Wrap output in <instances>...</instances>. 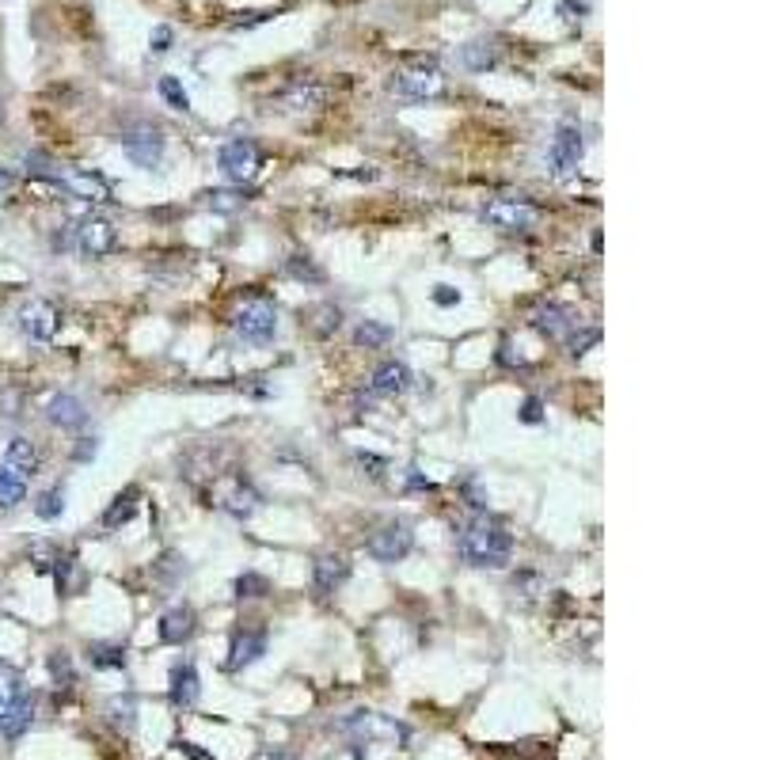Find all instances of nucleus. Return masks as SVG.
<instances>
[{
	"label": "nucleus",
	"instance_id": "4c0bfd02",
	"mask_svg": "<svg viewBox=\"0 0 760 760\" xmlns=\"http://www.w3.org/2000/svg\"><path fill=\"white\" fill-rule=\"evenodd\" d=\"M50 669H54L57 681H65V688L73 684V665H69V654H65V650H57L54 658H50Z\"/></svg>",
	"mask_w": 760,
	"mask_h": 760
},
{
	"label": "nucleus",
	"instance_id": "20e7f679",
	"mask_svg": "<svg viewBox=\"0 0 760 760\" xmlns=\"http://www.w3.org/2000/svg\"><path fill=\"white\" fill-rule=\"evenodd\" d=\"M122 152L130 156L137 168H156L160 156H164V130L152 126V122H133L122 130Z\"/></svg>",
	"mask_w": 760,
	"mask_h": 760
},
{
	"label": "nucleus",
	"instance_id": "9b49d317",
	"mask_svg": "<svg viewBox=\"0 0 760 760\" xmlns=\"http://www.w3.org/2000/svg\"><path fill=\"white\" fill-rule=\"evenodd\" d=\"M57 187L69 190V194H73V198H80V202H107V198H111V183H107V179H103L99 171H92V168L61 171Z\"/></svg>",
	"mask_w": 760,
	"mask_h": 760
},
{
	"label": "nucleus",
	"instance_id": "1a4fd4ad",
	"mask_svg": "<svg viewBox=\"0 0 760 760\" xmlns=\"http://www.w3.org/2000/svg\"><path fill=\"white\" fill-rule=\"evenodd\" d=\"M114 247H118V232L107 217H84L80 228H76V251L84 255V259H103V255H111Z\"/></svg>",
	"mask_w": 760,
	"mask_h": 760
},
{
	"label": "nucleus",
	"instance_id": "c9c22d12",
	"mask_svg": "<svg viewBox=\"0 0 760 760\" xmlns=\"http://www.w3.org/2000/svg\"><path fill=\"white\" fill-rule=\"evenodd\" d=\"M589 12L586 0H559V16L567 19V23H582Z\"/></svg>",
	"mask_w": 760,
	"mask_h": 760
},
{
	"label": "nucleus",
	"instance_id": "58836bf2",
	"mask_svg": "<svg viewBox=\"0 0 760 760\" xmlns=\"http://www.w3.org/2000/svg\"><path fill=\"white\" fill-rule=\"evenodd\" d=\"M593 342H601V331H597V327H589V331H582V335H574V339H570V354L582 358L586 346H593Z\"/></svg>",
	"mask_w": 760,
	"mask_h": 760
},
{
	"label": "nucleus",
	"instance_id": "a878e982",
	"mask_svg": "<svg viewBox=\"0 0 760 760\" xmlns=\"http://www.w3.org/2000/svg\"><path fill=\"white\" fill-rule=\"evenodd\" d=\"M137 498H141V491L137 487H126V491L118 494L111 502V510L103 513V529L111 532V529H118V525H126L133 517V510H137Z\"/></svg>",
	"mask_w": 760,
	"mask_h": 760
},
{
	"label": "nucleus",
	"instance_id": "0eeeda50",
	"mask_svg": "<svg viewBox=\"0 0 760 760\" xmlns=\"http://www.w3.org/2000/svg\"><path fill=\"white\" fill-rule=\"evenodd\" d=\"M483 221L491 228H502V232H529L540 221V213L525 198H491L483 206Z\"/></svg>",
	"mask_w": 760,
	"mask_h": 760
},
{
	"label": "nucleus",
	"instance_id": "cd10ccee",
	"mask_svg": "<svg viewBox=\"0 0 760 760\" xmlns=\"http://www.w3.org/2000/svg\"><path fill=\"white\" fill-rule=\"evenodd\" d=\"M388 339H392V327H388V323H377V320H365L358 331H354V342L365 346V350H380Z\"/></svg>",
	"mask_w": 760,
	"mask_h": 760
},
{
	"label": "nucleus",
	"instance_id": "f257e3e1",
	"mask_svg": "<svg viewBox=\"0 0 760 760\" xmlns=\"http://www.w3.org/2000/svg\"><path fill=\"white\" fill-rule=\"evenodd\" d=\"M460 555H464L468 567L502 570L513 555L510 529L498 517H491V513H475L472 521L460 529Z\"/></svg>",
	"mask_w": 760,
	"mask_h": 760
},
{
	"label": "nucleus",
	"instance_id": "f03ea898",
	"mask_svg": "<svg viewBox=\"0 0 760 760\" xmlns=\"http://www.w3.org/2000/svg\"><path fill=\"white\" fill-rule=\"evenodd\" d=\"M217 164H221L228 183H240V187H244V183H251V179L259 175V168H263V152H259V145H255L251 137H232V141L221 145Z\"/></svg>",
	"mask_w": 760,
	"mask_h": 760
},
{
	"label": "nucleus",
	"instance_id": "39448f33",
	"mask_svg": "<svg viewBox=\"0 0 760 760\" xmlns=\"http://www.w3.org/2000/svg\"><path fill=\"white\" fill-rule=\"evenodd\" d=\"M445 88L449 84H445V73L437 65H415V69H403V73L392 76V92L403 95V99H418V103L441 99Z\"/></svg>",
	"mask_w": 760,
	"mask_h": 760
},
{
	"label": "nucleus",
	"instance_id": "393cba45",
	"mask_svg": "<svg viewBox=\"0 0 760 760\" xmlns=\"http://www.w3.org/2000/svg\"><path fill=\"white\" fill-rule=\"evenodd\" d=\"M23 498H27V475L0 464V510H16Z\"/></svg>",
	"mask_w": 760,
	"mask_h": 760
},
{
	"label": "nucleus",
	"instance_id": "09e8293b",
	"mask_svg": "<svg viewBox=\"0 0 760 760\" xmlns=\"http://www.w3.org/2000/svg\"><path fill=\"white\" fill-rule=\"evenodd\" d=\"M255 760H293V753H285V749H263Z\"/></svg>",
	"mask_w": 760,
	"mask_h": 760
},
{
	"label": "nucleus",
	"instance_id": "f704fd0d",
	"mask_svg": "<svg viewBox=\"0 0 760 760\" xmlns=\"http://www.w3.org/2000/svg\"><path fill=\"white\" fill-rule=\"evenodd\" d=\"M316 316H320V323H316V331H320V335H331V331H339L342 312L335 308V304H320V308H316Z\"/></svg>",
	"mask_w": 760,
	"mask_h": 760
},
{
	"label": "nucleus",
	"instance_id": "4be33fe9",
	"mask_svg": "<svg viewBox=\"0 0 760 760\" xmlns=\"http://www.w3.org/2000/svg\"><path fill=\"white\" fill-rule=\"evenodd\" d=\"M23 700H27V684L19 677V669L0 665V722L8 719Z\"/></svg>",
	"mask_w": 760,
	"mask_h": 760
},
{
	"label": "nucleus",
	"instance_id": "c85d7f7f",
	"mask_svg": "<svg viewBox=\"0 0 760 760\" xmlns=\"http://www.w3.org/2000/svg\"><path fill=\"white\" fill-rule=\"evenodd\" d=\"M88 658H92L95 669H122L126 665V650L111 643H92L88 646Z\"/></svg>",
	"mask_w": 760,
	"mask_h": 760
},
{
	"label": "nucleus",
	"instance_id": "c756f323",
	"mask_svg": "<svg viewBox=\"0 0 760 760\" xmlns=\"http://www.w3.org/2000/svg\"><path fill=\"white\" fill-rule=\"evenodd\" d=\"M61 510H65V491H61V487H50V491L38 494L35 513L42 517V521H54V517H61Z\"/></svg>",
	"mask_w": 760,
	"mask_h": 760
},
{
	"label": "nucleus",
	"instance_id": "473e14b6",
	"mask_svg": "<svg viewBox=\"0 0 760 760\" xmlns=\"http://www.w3.org/2000/svg\"><path fill=\"white\" fill-rule=\"evenodd\" d=\"M107 711H111V722H114V726H122V730H133V722H137V719H133V715H137V707H133L130 696H126V700H118V696H114Z\"/></svg>",
	"mask_w": 760,
	"mask_h": 760
},
{
	"label": "nucleus",
	"instance_id": "ddd939ff",
	"mask_svg": "<svg viewBox=\"0 0 760 760\" xmlns=\"http://www.w3.org/2000/svg\"><path fill=\"white\" fill-rule=\"evenodd\" d=\"M346 730L350 734H361V738H407V726H399V722L384 719L377 711H358L354 719L346 722Z\"/></svg>",
	"mask_w": 760,
	"mask_h": 760
},
{
	"label": "nucleus",
	"instance_id": "a18cd8bd",
	"mask_svg": "<svg viewBox=\"0 0 760 760\" xmlns=\"http://www.w3.org/2000/svg\"><path fill=\"white\" fill-rule=\"evenodd\" d=\"M434 301H437V304H445V308H449V304L460 301V293H456L453 285H437V289H434Z\"/></svg>",
	"mask_w": 760,
	"mask_h": 760
},
{
	"label": "nucleus",
	"instance_id": "72a5a7b5",
	"mask_svg": "<svg viewBox=\"0 0 760 760\" xmlns=\"http://www.w3.org/2000/svg\"><path fill=\"white\" fill-rule=\"evenodd\" d=\"M266 589L270 586H266L263 574H251V570H247V574L236 578V597H263Z\"/></svg>",
	"mask_w": 760,
	"mask_h": 760
},
{
	"label": "nucleus",
	"instance_id": "e433bc0d",
	"mask_svg": "<svg viewBox=\"0 0 760 760\" xmlns=\"http://www.w3.org/2000/svg\"><path fill=\"white\" fill-rule=\"evenodd\" d=\"M209 206L221 209V213H232V209L244 206V198H236V194H228V190H213V194H209Z\"/></svg>",
	"mask_w": 760,
	"mask_h": 760
},
{
	"label": "nucleus",
	"instance_id": "a19ab883",
	"mask_svg": "<svg viewBox=\"0 0 760 760\" xmlns=\"http://www.w3.org/2000/svg\"><path fill=\"white\" fill-rule=\"evenodd\" d=\"M149 46H152V54H168V50H171V27H164V23H160V27L152 31Z\"/></svg>",
	"mask_w": 760,
	"mask_h": 760
},
{
	"label": "nucleus",
	"instance_id": "9d476101",
	"mask_svg": "<svg viewBox=\"0 0 760 760\" xmlns=\"http://www.w3.org/2000/svg\"><path fill=\"white\" fill-rule=\"evenodd\" d=\"M19 327H23V335L35 342H50L57 335V327H61V312H57V304L42 301H27L19 308Z\"/></svg>",
	"mask_w": 760,
	"mask_h": 760
},
{
	"label": "nucleus",
	"instance_id": "49530a36",
	"mask_svg": "<svg viewBox=\"0 0 760 760\" xmlns=\"http://www.w3.org/2000/svg\"><path fill=\"white\" fill-rule=\"evenodd\" d=\"M179 753H187V757H194V760H213L209 753H202L194 741H179Z\"/></svg>",
	"mask_w": 760,
	"mask_h": 760
},
{
	"label": "nucleus",
	"instance_id": "f8f14e48",
	"mask_svg": "<svg viewBox=\"0 0 760 760\" xmlns=\"http://www.w3.org/2000/svg\"><path fill=\"white\" fill-rule=\"evenodd\" d=\"M217 506L225 513H232V517H251V513L259 510V494H255V487L244 483V479H228L225 487L217 491Z\"/></svg>",
	"mask_w": 760,
	"mask_h": 760
},
{
	"label": "nucleus",
	"instance_id": "aec40b11",
	"mask_svg": "<svg viewBox=\"0 0 760 760\" xmlns=\"http://www.w3.org/2000/svg\"><path fill=\"white\" fill-rule=\"evenodd\" d=\"M198 692H202L198 669H194V665H175V669H171V703H175L179 711H187V707L198 703Z\"/></svg>",
	"mask_w": 760,
	"mask_h": 760
},
{
	"label": "nucleus",
	"instance_id": "412c9836",
	"mask_svg": "<svg viewBox=\"0 0 760 760\" xmlns=\"http://www.w3.org/2000/svg\"><path fill=\"white\" fill-rule=\"evenodd\" d=\"M0 464L16 468L19 475H35L38 464H42V453L35 449V441H27V437H12V441L4 445V456H0Z\"/></svg>",
	"mask_w": 760,
	"mask_h": 760
},
{
	"label": "nucleus",
	"instance_id": "37998d69",
	"mask_svg": "<svg viewBox=\"0 0 760 760\" xmlns=\"http://www.w3.org/2000/svg\"><path fill=\"white\" fill-rule=\"evenodd\" d=\"M289 270H293V274H297V278H312V282H320V278H323L320 270H316V266L308 263V259H304V263H301V255H297V259H293V263H289Z\"/></svg>",
	"mask_w": 760,
	"mask_h": 760
},
{
	"label": "nucleus",
	"instance_id": "2f4dec72",
	"mask_svg": "<svg viewBox=\"0 0 760 760\" xmlns=\"http://www.w3.org/2000/svg\"><path fill=\"white\" fill-rule=\"evenodd\" d=\"M27 171H31V175H42V179H50V183H57L65 168H57L46 152H27Z\"/></svg>",
	"mask_w": 760,
	"mask_h": 760
},
{
	"label": "nucleus",
	"instance_id": "bb28decb",
	"mask_svg": "<svg viewBox=\"0 0 760 760\" xmlns=\"http://www.w3.org/2000/svg\"><path fill=\"white\" fill-rule=\"evenodd\" d=\"M31 719H35V696H27V700L19 703L8 719L0 722V734H4L8 741L23 738V734H27V726H31Z\"/></svg>",
	"mask_w": 760,
	"mask_h": 760
},
{
	"label": "nucleus",
	"instance_id": "2eb2a0df",
	"mask_svg": "<svg viewBox=\"0 0 760 760\" xmlns=\"http://www.w3.org/2000/svg\"><path fill=\"white\" fill-rule=\"evenodd\" d=\"M46 418L61 426V430H76V426H84L88 422V411H84V403L73 396V392H61L46 403Z\"/></svg>",
	"mask_w": 760,
	"mask_h": 760
},
{
	"label": "nucleus",
	"instance_id": "f3484780",
	"mask_svg": "<svg viewBox=\"0 0 760 760\" xmlns=\"http://www.w3.org/2000/svg\"><path fill=\"white\" fill-rule=\"evenodd\" d=\"M266 654V631H244L232 639V650H228V669H244V665L259 662Z\"/></svg>",
	"mask_w": 760,
	"mask_h": 760
},
{
	"label": "nucleus",
	"instance_id": "5701e85b",
	"mask_svg": "<svg viewBox=\"0 0 760 760\" xmlns=\"http://www.w3.org/2000/svg\"><path fill=\"white\" fill-rule=\"evenodd\" d=\"M323 99H327V88L312 84V80H297L282 95V103L289 111H316V107H323Z\"/></svg>",
	"mask_w": 760,
	"mask_h": 760
},
{
	"label": "nucleus",
	"instance_id": "ea45409f",
	"mask_svg": "<svg viewBox=\"0 0 760 760\" xmlns=\"http://www.w3.org/2000/svg\"><path fill=\"white\" fill-rule=\"evenodd\" d=\"M521 422H529V426L544 422V403H540L536 396H529L525 403H521Z\"/></svg>",
	"mask_w": 760,
	"mask_h": 760
},
{
	"label": "nucleus",
	"instance_id": "4468645a",
	"mask_svg": "<svg viewBox=\"0 0 760 760\" xmlns=\"http://www.w3.org/2000/svg\"><path fill=\"white\" fill-rule=\"evenodd\" d=\"M194 624H198V616H194V608L179 605V608H168L164 616H160V639L171 646H183L194 635Z\"/></svg>",
	"mask_w": 760,
	"mask_h": 760
},
{
	"label": "nucleus",
	"instance_id": "7ed1b4c3",
	"mask_svg": "<svg viewBox=\"0 0 760 760\" xmlns=\"http://www.w3.org/2000/svg\"><path fill=\"white\" fill-rule=\"evenodd\" d=\"M236 331L244 342H255V346H266V342L278 335V308L263 297H251V301L240 304L236 312Z\"/></svg>",
	"mask_w": 760,
	"mask_h": 760
},
{
	"label": "nucleus",
	"instance_id": "7c9ffc66",
	"mask_svg": "<svg viewBox=\"0 0 760 760\" xmlns=\"http://www.w3.org/2000/svg\"><path fill=\"white\" fill-rule=\"evenodd\" d=\"M160 95L168 99V107H175V111H183V114L190 111V95L175 76H160Z\"/></svg>",
	"mask_w": 760,
	"mask_h": 760
},
{
	"label": "nucleus",
	"instance_id": "a211bd4d",
	"mask_svg": "<svg viewBox=\"0 0 760 760\" xmlns=\"http://www.w3.org/2000/svg\"><path fill=\"white\" fill-rule=\"evenodd\" d=\"M377 396H403L411 388V369L403 361H384L377 373H373V384H369Z\"/></svg>",
	"mask_w": 760,
	"mask_h": 760
},
{
	"label": "nucleus",
	"instance_id": "b1692460",
	"mask_svg": "<svg viewBox=\"0 0 760 760\" xmlns=\"http://www.w3.org/2000/svg\"><path fill=\"white\" fill-rule=\"evenodd\" d=\"M460 57H464V65H468L472 73H487V69L498 65V42H494V38H472V42L460 50Z\"/></svg>",
	"mask_w": 760,
	"mask_h": 760
},
{
	"label": "nucleus",
	"instance_id": "6e6552de",
	"mask_svg": "<svg viewBox=\"0 0 760 760\" xmlns=\"http://www.w3.org/2000/svg\"><path fill=\"white\" fill-rule=\"evenodd\" d=\"M415 548V532L407 521H388V525H380L373 532V540H369V555L377 559V563H399V559H407V551Z\"/></svg>",
	"mask_w": 760,
	"mask_h": 760
},
{
	"label": "nucleus",
	"instance_id": "423d86ee",
	"mask_svg": "<svg viewBox=\"0 0 760 760\" xmlns=\"http://www.w3.org/2000/svg\"><path fill=\"white\" fill-rule=\"evenodd\" d=\"M582 156H586V137L582 130L574 126V122H563L555 137H551V149H548V164L555 171V179H567L574 175V168L582 164Z\"/></svg>",
	"mask_w": 760,
	"mask_h": 760
},
{
	"label": "nucleus",
	"instance_id": "79ce46f5",
	"mask_svg": "<svg viewBox=\"0 0 760 760\" xmlns=\"http://www.w3.org/2000/svg\"><path fill=\"white\" fill-rule=\"evenodd\" d=\"M31 559H35L38 570H50L57 563V551L46 548V544H35V548H31Z\"/></svg>",
	"mask_w": 760,
	"mask_h": 760
},
{
	"label": "nucleus",
	"instance_id": "6ab92c4d",
	"mask_svg": "<svg viewBox=\"0 0 760 760\" xmlns=\"http://www.w3.org/2000/svg\"><path fill=\"white\" fill-rule=\"evenodd\" d=\"M346 574H350V559L339 555V551H327V555L316 559V589L320 593H335L346 582Z\"/></svg>",
	"mask_w": 760,
	"mask_h": 760
},
{
	"label": "nucleus",
	"instance_id": "dca6fc26",
	"mask_svg": "<svg viewBox=\"0 0 760 760\" xmlns=\"http://www.w3.org/2000/svg\"><path fill=\"white\" fill-rule=\"evenodd\" d=\"M532 327H536L540 335H548L551 342H563V339H570V331H574V320H570L567 308H559V304H544V308H536V316H532Z\"/></svg>",
	"mask_w": 760,
	"mask_h": 760
},
{
	"label": "nucleus",
	"instance_id": "de8ad7c7",
	"mask_svg": "<svg viewBox=\"0 0 760 760\" xmlns=\"http://www.w3.org/2000/svg\"><path fill=\"white\" fill-rule=\"evenodd\" d=\"M12 187H16V171L0 168V194H8Z\"/></svg>",
	"mask_w": 760,
	"mask_h": 760
},
{
	"label": "nucleus",
	"instance_id": "c03bdc74",
	"mask_svg": "<svg viewBox=\"0 0 760 760\" xmlns=\"http://www.w3.org/2000/svg\"><path fill=\"white\" fill-rule=\"evenodd\" d=\"M99 453V441L95 437H80V445H76V460H92V456Z\"/></svg>",
	"mask_w": 760,
	"mask_h": 760
}]
</instances>
